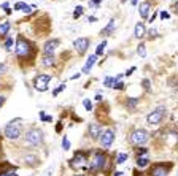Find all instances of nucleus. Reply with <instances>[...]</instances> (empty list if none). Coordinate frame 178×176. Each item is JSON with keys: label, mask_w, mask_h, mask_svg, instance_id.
<instances>
[{"label": "nucleus", "mask_w": 178, "mask_h": 176, "mask_svg": "<svg viewBox=\"0 0 178 176\" xmlns=\"http://www.w3.org/2000/svg\"><path fill=\"white\" fill-rule=\"evenodd\" d=\"M111 89H115V90H124V89H126V84H124L123 81H116Z\"/></svg>", "instance_id": "nucleus-31"}, {"label": "nucleus", "mask_w": 178, "mask_h": 176, "mask_svg": "<svg viewBox=\"0 0 178 176\" xmlns=\"http://www.w3.org/2000/svg\"><path fill=\"white\" fill-rule=\"evenodd\" d=\"M53 76L49 73H38V75H35L34 78V87L35 90L38 92H46L49 89V82H51Z\"/></svg>", "instance_id": "nucleus-8"}, {"label": "nucleus", "mask_w": 178, "mask_h": 176, "mask_svg": "<svg viewBox=\"0 0 178 176\" xmlns=\"http://www.w3.org/2000/svg\"><path fill=\"white\" fill-rule=\"evenodd\" d=\"M137 54L140 55V57H145V55H146V46H145L143 41L138 43V46H137Z\"/></svg>", "instance_id": "nucleus-27"}, {"label": "nucleus", "mask_w": 178, "mask_h": 176, "mask_svg": "<svg viewBox=\"0 0 178 176\" xmlns=\"http://www.w3.org/2000/svg\"><path fill=\"white\" fill-rule=\"evenodd\" d=\"M62 149H64V151H70V141H69L67 135L62 136Z\"/></svg>", "instance_id": "nucleus-28"}, {"label": "nucleus", "mask_w": 178, "mask_h": 176, "mask_svg": "<svg viewBox=\"0 0 178 176\" xmlns=\"http://www.w3.org/2000/svg\"><path fill=\"white\" fill-rule=\"evenodd\" d=\"M88 22H91V24H92V22H97V17H96V16H89V17H88Z\"/></svg>", "instance_id": "nucleus-45"}, {"label": "nucleus", "mask_w": 178, "mask_h": 176, "mask_svg": "<svg viewBox=\"0 0 178 176\" xmlns=\"http://www.w3.org/2000/svg\"><path fill=\"white\" fill-rule=\"evenodd\" d=\"M35 6H30V5H26L24 6V10H22V13H26V14H29V13H32V10H34Z\"/></svg>", "instance_id": "nucleus-38"}, {"label": "nucleus", "mask_w": 178, "mask_h": 176, "mask_svg": "<svg viewBox=\"0 0 178 176\" xmlns=\"http://www.w3.org/2000/svg\"><path fill=\"white\" fill-rule=\"evenodd\" d=\"M145 35H146L145 22H137V24H135V29H134V36H135L137 40H142Z\"/></svg>", "instance_id": "nucleus-20"}, {"label": "nucleus", "mask_w": 178, "mask_h": 176, "mask_svg": "<svg viewBox=\"0 0 178 176\" xmlns=\"http://www.w3.org/2000/svg\"><path fill=\"white\" fill-rule=\"evenodd\" d=\"M121 174H123L121 171H115V173H113V176H121Z\"/></svg>", "instance_id": "nucleus-49"}, {"label": "nucleus", "mask_w": 178, "mask_h": 176, "mask_svg": "<svg viewBox=\"0 0 178 176\" xmlns=\"http://www.w3.org/2000/svg\"><path fill=\"white\" fill-rule=\"evenodd\" d=\"M22 135H24V119L22 117L11 119V121L3 127V136L8 138V140H11V141H18Z\"/></svg>", "instance_id": "nucleus-3"}, {"label": "nucleus", "mask_w": 178, "mask_h": 176, "mask_svg": "<svg viewBox=\"0 0 178 176\" xmlns=\"http://www.w3.org/2000/svg\"><path fill=\"white\" fill-rule=\"evenodd\" d=\"M142 86H143V89H145L146 92H149V90H151V81H149L148 78H145V79L142 81Z\"/></svg>", "instance_id": "nucleus-33"}, {"label": "nucleus", "mask_w": 178, "mask_h": 176, "mask_svg": "<svg viewBox=\"0 0 178 176\" xmlns=\"http://www.w3.org/2000/svg\"><path fill=\"white\" fill-rule=\"evenodd\" d=\"M148 152H149V149L146 146H138V147H135V155L137 157H140V155H148Z\"/></svg>", "instance_id": "nucleus-25"}, {"label": "nucleus", "mask_w": 178, "mask_h": 176, "mask_svg": "<svg viewBox=\"0 0 178 176\" xmlns=\"http://www.w3.org/2000/svg\"><path fill=\"white\" fill-rule=\"evenodd\" d=\"M96 60H97V55H96V54H91L89 57H88V60H86V63H84L83 70H81L83 75H89L91 70H92V67H94V63H96Z\"/></svg>", "instance_id": "nucleus-19"}, {"label": "nucleus", "mask_w": 178, "mask_h": 176, "mask_svg": "<svg viewBox=\"0 0 178 176\" xmlns=\"http://www.w3.org/2000/svg\"><path fill=\"white\" fill-rule=\"evenodd\" d=\"M102 132H104V128H102V125L97 124V122H91L88 125V136L92 141H97L102 135Z\"/></svg>", "instance_id": "nucleus-14"}, {"label": "nucleus", "mask_w": 178, "mask_h": 176, "mask_svg": "<svg viewBox=\"0 0 178 176\" xmlns=\"http://www.w3.org/2000/svg\"><path fill=\"white\" fill-rule=\"evenodd\" d=\"M118 21L116 19H110L108 21V24L104 27V29L100 30V35H104V36H110V35H113L115 33V30H116V27H118V24H116Z\"/></svg>", "instance_id": "nucleus-16"}, {"label": "nucleus", "mask_w": 178, "mask_h": 176, "mask_svg": "<svg viewBox=\"0 0 178 176\" xmlns=\"http://www.w3.org/2000/svg\"><path fill=\"white\" fill-rule=\"evenodd\" d=\"M56 55H46V54H42V60H40V63H42V67H45V68H51V67H56Z\"/></svg>", "instance_id": "nucleus-18"}, {"label": "nucleus", "mask_w": 178, "mask_h": 176, "mask_svg": "<svg viewBox=\"0 0 178 176\" xmlns=\"http://www.w3.org/2000/svg\"><path fill=\"white\" fill-rule=\"evenodd\" d=\"M172 168H173L172 162H156L149 166L148 176H168Z\"/></svg>", "instance_id": "nucleus-7"}, {"label": "nucleus", "mask_w": 178, "mask_h": 176, "mask_svg": "<svg viewBox=\"0 0 178 176\" xmlns=\"http://www.w3.org/2000/svg\"><path fill=\"white\" fill-rule=\"evenodd\" d=\"M113 84H115V76H107L104 79V86L105 87H113Z\"/></svg>", "instance_id": "nucleus-29"}, {"label": "nucleus", "mask_w": 178, "mask_h": 176, "mask_svg": "<svg viewBox=\"0 0 178 176\" xmlns=\"http://www.w3.org/2000/svg\"><path fill=\"white\" fill-rule=\"evenodd\" d=\"M83 106L86 108V111H92V101L89 98H84L83 100Z\"/></svg>", "instance_id": "nucleus-34"}, {"label": "nucleus", "mask_w": 178, "mask_h": 176, "mask_svg": "<svg viewBox=\"0 0 178 176\" xmlns=\"http://www.w3.org/2000/svg\"><path fill=\"white\" fill-rule=\"evenodd\" d=\"M3 73H5V63H3V62H0V76H2Z\"/></svg>", "instance_id": "nucleus-42"}, {"label": "nucleus", "mask_w": 178, "mask_h": 176, "mask_svg": "<svg viewBox=\"0 0 178 176\" xmlns=\"http://www.w3.org/2000/svg\"><path fill=\"white\" fill-rule=\"evenodd\" d=\"M149 136L151 135H149V132L145 130V128H134V130L127 135V143L135 146V147L145 146L149 141Z\"/></svg>", "instance_id": "nucleus-5"}, {"label": "nucleus", "mask_w": 178, "mask_h": 176, "mask_svg": "<svg viewBox=\"0 0 178 176\" xmlns=\"http://www.w3.org/2000/svg\"><path fill=\"white\" fill-rule=\"evenodd\" d=\"M168 17H170L168 11H161V19H168Z\"/></svg>", "instance_id": "nucleus-41"}, {"label": "nucleus", "mask_w": 178, "mask_h": 176, "mask_svg": "<svg viewBox=\"0 0 178 176\" xmlns=\"http://www.w3.org/2000/svg\"><path fill=\"white\" fill-rule=\"evenodd\" d=\"M108 163H110V159H108L107 152H104V151H94V152L91 154V157H89V166H88L86 171L96 176L97 173L105 171Z\"/></svg>", "instance_id": "nucleus-2"}, {"label": "nucleus", "mask_w": 178, "mask_h": 176, "mask_svg": "<svg viewBox=\"0 0 178 176\" xmlns=\"http://www.w3.org/2000/svg\"><path fill=\"white\" fill-rule=\"evenodd\" d=\"M69 162H70V166L75 170H81V168L88 170V166H89V151H81V149L77 151Z\"/></svg>", "instance_id": "nucleus-6"}, {"label": "nucleus", "mask_w": 178, "mask_h": 176, "mask_svg": "<svg viewBox=\"0 0 178 176\" xmlns=\"http://www.w3.org/2000/svg\"><path fill=\"white\" fill-rule=\"evenodd\" d=\"M26 5H27V3H24V2H18V3L13 6V10H16V11H22Z\"/></svg>", "instance_id": "nucleus-36"}, {"label": "nucleus", "mask_w": 178, "mask_h": 176, "mask_svg": "<svg viewBox=\"0 0 178 176\" xmlns=\"http://www.w3.org/2000/svg\"><path fill=\"white\" fill-rule=\"evenodd\" d=\"M22 140L26 144L34 146V147H38L45 144V132L38 127H29L22 135Z\"/></svg>", "instance_id": "nucleus-4"}, {"label": "nucleus", "mask_w": 178, "mask_h": 176, "mask_svg": "<svg viewBox=\"0 0 178 176\" xmlns=\"http://www.w3.org/2000/svg\"><path fill=\"white\" fill-rule=\"evenodd\" d=\"M151 10H153V2L151 0H145V2H142L138 5V14H140L142 19H148Z\"/></svg>", "instance_id": "nucleus-15"}, {"label": "nucleus", "mask_w": 178, "mask_h": 176, "mask_svg": "<svg viewBox=\"0 0 178 176\" xmlns=\"http://www.w3.org/2000/svg\"><path fill=\"white\" fill-rule=\"evenodd\" d=\"M37 52H38V49H37L34 41L26 38L24 35H18V38L14 41V55L18 60L32 63L37 57Z\"/></svg>", "instance_id": "nucleus-1"}, {"label": "nucleus", "mask_w": 178, "mask_h": 176, "mask_svg": "<svg viewBox=\"0 0 178 176\" xmlns=\"http://www.w3.org/2000/svg\"><path fill=\"white\" fill-rule=\"evenodd\" d=\"M11 29V22L8 19H0V40H5Z\"/></svg>", "instance_id": "nucleus-17"}, {"label": "nucleus", "mask_w": 178, "mask_h": 176, "mask_svg": "<svg viewBox=\"0 0 178 176\" xmlns=\"http://www.w3.org/2000/svg\"><path fill=\"white\" fill-rule=\"evenodd\" d=\"M146 35H148L149 40H153V38H156V36H157V30H156V29H149V30L146 32Z\"/></svg>", "instance_id": "nucleus-35"}, {"label": "nucleus", "mask_w": 178, "mask_h": 176, "mask_svg": "<svg viewBox=\"0 0 178 176\" xmlns=\"http://www.w3.org/2000/svg\"><path fill=\"white\" fill-rule=\"evenodd\" d=\"M84 13V8L83 6H77L73 11V19H78V17H81V14Z\"/></svg>", "instance_id": "nucleus-30"}, {"label": "nucleus", "mask_w": 178, "mask_h": 176, "mask_svg": "<svg viewBox=\"0 0 178 176\" xmlns=\"http://www.w3.org/2000/svg\"><path fill=\"white\" fill-rule=\"evenodd\" d=\"M173 10H175V13L178 14V0H176V2H175V5H173Z\"/></svg>", "instance_id": "nucleus-46"}, {"label": "nucleus", "mask_w": 178, "mask_h": 176, "mask_svg": "<svg viewBox=\"0 0 178 176\" xmlns=\"http://www.w3.org/2000/svg\"><path fill=\"white\" fill-rule=\"evenodd\" d=\"M167 116V108L165 106H159L156 109H153L151 113L146 116V122L149 125H157L164 121V117Z\"/></svg>", "instance_id": "nucleus-9"}, {"label": "nucleus", "mask_w": 178, "mask_h": 176, "mask_svg": "<svg viewBox=\"0 0 178 176\" xmlns=\"http://www.w3.org/2000/svg\"><path fill=\"white\" fill-rule=\"evenodd\" d=\"M3 46H5V49L6 51H13V46H14V40H13V36L11 35H8L5 41H3Z\"/></svg>", "instance_id": "nucleus-23"}, {"label": "nucleus", "mask_w": 178, "mask_h": 176, "mask_svg": "<svg viewBox=\"0 0 178 176\" xmlns=\"http://www.w3.org/2000/svg\"><path fill=\"white\" fill-rule=\"evenodd\" d=\"M137 2H138V0H130V3H132V5H137Z\"/></svg>", "instance_id": "nucleus-50"}, {"label": "nucleus", "mask_w": 178, "mask_h": 176, "mask_svg": "<svg viewBox=\"0 0 178 176\" xmlns=\"http://www.w3.org/2000/svg\"><path fill=\"white\" fill-rule=\"evenodd\" d=\"M72 176H86V174H80V173H77V174H72Z\"/></svg>", "instance_id": "nucleus-51"}, {"label": "nucleus", "mask_w": 178, "mask_h": 176, "mask_svg": "<svg viewBox=\"0 0 178 176\" xmlns=\"http://www.w3.org/2000/svg\"><path fill=\"white\" fill-rule=\"evenodd\" d=\"M5 100H6V97H5V95H2V94H0V108L3 106V103H5Z\"/></svg>", "instance_id": "nucleus-44"}, {"label": "nucleus", "mask_w": 178, "mask_h": 176, "mask_svg": "<svg viewBox=\"0 0 178 176\" xmlns=\"http://www.w3.org/2000/svg\"><path fill=\"white\" fill-rule=\"evenodd\" d=\"M100 5H102V0H91V2H89L91 8H99Z\"/></svg>", "instance_id": "nucleus-37"}, {"label": "nucleus", "mask_w": 178, "mask_h": 176, "mask_svg": "<svg viewBox=\"0 0 178 176\" xmlns=\"http://www.w3.org/2000/svg\"><path fill=\"white\" fill-rule=\"evenodd\" d=\"M102 98H104V97H102V95H100V92H97V95H96V100H97V101H100Z\"/></svg>", "instance_id": "nucleus-47"}, {"label": "nucleus", "mask_w": 178, "mask_h": 176, "mask_svg": "<svg viewBox=\"0 0 178 176\" xmlns=\"http://www.w3.org/2000/svg\"><path fill=\"white\" fill-rule=\"evenodd\" d=\"M89 44H91V38H88V36H80V38H77L73 41V49L77 51L78 55H83V54H86Z\"/></svg>", "instance_id": "nucleus-11"}, {"label": "nucleus", "mask_w": 178, "mask_h": 176, "mask_svg": "<svg viewBox=\"0 0 178 176\" xmlns=\"http://www.w3.org/2000/svg\"><path fill=\"white\" fill-rule=\"evenodd\" d=\"M105 48H107V40H104L102 43H99V44H97V48H96V55H97V57L105 52Z\"/></svg>", "instance_id": "nucleus-24"}, {"label": "nucleus", "mask_w": 178, "mask_h": 176, "mask_svg": "<svg viewBox=\"0 0 178 176\" xmlns=\"http://www.w3.org/2000/svg\"><path fill=\"white\" fill-rule=\"evenodd\" d=\"M149 157L148 155H140V157H137L135 159V165H137V168H145V166H148L149 165Z\"/></svg>", "instance_id": "nucleus-21"}, {"label": "nucleus", "mask_w": 178, "mask_h": 176, "mask_svg": "<svg viewBox=\"0 0 178 176\" xmlns=\"http://www.w3.org/2000/svg\"><path fill=\"white\" fill-rule=\"evenodd\" d=\"M127 159H129V154H127V152H121V154H118V159H116L115 163H116V165H123Z\"/></svg>", "instance_id": "nucleus-26"}, {"label": "nucleus", "mask_w": 178, "mask_h": 176, "mask_svg": "<svg viewBox=\"0 0 178 176\" xmlns=\"http://www.w3.org/2000/svg\"><path fill=\"white\" fill-rule=\"evenodd\" d=\"M175 176H178V173H176V174H175Z\"/></svg>", "instance_id": "nucleus-52"}, {"label": "nucleus", "mask_w": 178, "mask_h": 176, "mask_svg": "<svg viewBox=\"0 0 178 176\" xmlns=\"http://www.w3.org/2000/svg\"><path fill=\"white\" fill-rule=\"evenodd\" d=\"M21 162H22V165L29 166V168H37V166L42 163V162H40V157L37 155V154H34V152L24 154V155L21 157Z\"/></svg>", "instance_id": "nucleus-12"}, {"label": "nucleus", "mask_w": 178, "mask_h": 176, "mask_svg": "<svg viewBox=\"0 0 178 176\" xmlns=\"http://www.w3.org/2000/svg\"><path fill=\"white\" fill-rule=\"evenodd\" d=\"M140 103V98L138 97H127L126 98V108L127 109H135V106Z\"/></svg>", "instance_id": "nucleus-22"}, {"label": "nucleus", "mask_w": 178, "mask_h": 176, "mask_svg": "<svg viewBox=\"0 0 178 176\" xmlns=\"http://www.w3.org/2000/svg\"><path fill=\"white\" fill-rule=\"evenodd\" d=\"M80 76H81V73H77V75H73V76H72L70 79H78Z\"/></svg>", "instance_id": "nucleus-48"}, {"label": "nucleus", "mask_w": 178, "mask_h": 176, "mask_svg": "<svg viewBox=\"0 0 178 176\" xmlns=\"http://www.w3.org/2000/svg\"><path fill=\"white\" fill-rule=\"evenodd\" d=\"M115 136H116V133H115L113 128H105V130L102 132L100 138H99L100 146L104 147V149H110L111 144L115 143Z\"/></svg>", "instance_id": "nucleus-10"}, {"label": "nucleus", "mask_w": 178, "mask_h": 176, "mask_svg": "<svg viewBox=\"0 0 178 176\" xmlns=\"http://www.w3.org/2000/svg\"><path fill=\"white\" fill-rule=\"evenodd\" d=\"M156 16H157V10H156V11H154L151 16L148 17V22H149V24H153V22H154V19H156Z\"/></svg>", "instance_id": "nucleus-40"}, {"label": "nucleus", "mask_w": 178, "mask_h": 176, "mask_svg": "<svg viewBox=\"0 0 178 176\" xmlns=\"http://www.w3.org/2000/svg\"><path fill=\"white\" fill-rule=\"evenodd\" d=\"M61 44V40L59 38H51V40H46L43 48H42V54H46V55H54L56 49L59 48Z\"/></svg>", "instance_id": "nucleus-13"}, {"label": "nucleus", "mask_w": 178, "mask_h": 176, "mask_svg": "<svg viewBox=\"0 0 178 176\" xmlns=\"http://www.w3.org/2000/svg\"><path fill=\"white\" fill-rule=\"evenodd\" d=\"M65 87H67V86H65L64 82H62V84H59V87H56V89L53 90V97H57L62 90H65Z\"/></svg>", "instance_id": "nucleus-32"}, {"label": "nucleus", "mask_w": 178, "mask_h": 176, "mask_svg": "<svg viewBox=\"0 0 178 176\" xmlns=\"http://www.w3.org/2000/svg\"><path fill=\"white\" fill-rule=\"evenodd\" d=\"M56 132H57V133L62 132V122H57V125H56Z\"/></svg>", "instance_id": "nucleus-43"}, {"label": "nucleus", "mask_w": 178, "mask_h": 176, "mask_svg": "<svg viewBox=\"0 0 178 176\" xmlns=\"http://www.w3.org/2000/svg\"><path fill=\"white\" fill-rule=\"evenodd\" d=\"M135 70H137V67H130L129 70H126V71H124V76H130Z\"/></svg>", "instance_id": "nucleus-39"}]
</instances>
